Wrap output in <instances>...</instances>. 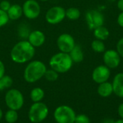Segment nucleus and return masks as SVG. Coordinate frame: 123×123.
I'll return each instance as SVG.
<instances>
[{
	"mask_svg": "<svg viewBox=\"0 0 123 123\" xmlns=\"http://www.w3.org/2000/svg\"><path fill=\"white\" fill-rule=\"evenodd\" d=\"M35 48L27 40L17 42L11 49V59L17 64H24L30 62L35 57Z\"/></svg>",
	"mask_w": 123,
	"mask_h": 123,
	"instance_id": "nucleus-1",
	"label": "nucleus"
},
{
	"mask_svg": "<svg viewBox=\"0 0 123 123\" xmlns=\"http://www.w3.org/2000/svg\"><path fill=\"white\" fill-rule=\"evenodd\" d=\"M47 70L46 65L40 60L30 62L24 70V79L29 83H34L44 77Z\"/></svg>",
	"mask_w": 123,
	"mask_h": 123,
	"instance_id": "nucleus-2",
	"label": "nucleus"
},
{
	"mask_svg": "<svg viewBox=\"0 0 123 123\" xmlns=\"http://www.w3.org/2000/svg\"><path fill=\"white\" fill-rule=\"evenodd\" d=\"M72 61L68 53L58 52L53 55L49 60V65L51 69L58 73H65L71 70L73 66Z\"/></svg>",
	"mask_w": 123,
	"mask_h": 123,
	"instance_id": "nucleus-3",
	"label": "nucleus"
},
{
	"mask_svg": "<svg viewBox=\"0 0 123 123\" xmlns=\"http://www.w3.org/2000/svg\"><path fill=\"white\" fill-rule=\"evenodd\" d=\"M49 113L47 105L41 101L34 102L28 112V117L32 123H40L44 121Z\"/></svg>",
	"mask_w": 123,
	"mask_h": 123,
	"instance_id": "nucleus-4",
	"label": "nucleus"
},
{
	"mask_svg": "<svg viewBox=\"0 0 123 123\" xmlns=\"http://www.w3.org/2000/svg\"><path fill=\"white\" fill-rule=\"evenodd\" d=\"M5 104L9 109L18 111L24 105V96L17 89L12 88L7 91L4 97Z\"/></svg>",
	"mask_w": 123,
	"mask_h": 123,
	"instance_id": "nucleus-5",
	"label": "nucleus"
},
{
	"mask_svg": "<svg viewBox=\"0 0 123 123\" xmlns=\"http://www.w3.org/2000/svg\"><path fill=\"white\" fill-rule=\"evenodd\" d=\"M53 116L57 123H74L76 115L71 107L61 105L55 109Z\"/></svg>",
	"mask_w": 123,
	"mask_h": 123,
	"instance_id": "nucleus-6",
	"label": "nucleus"
},
{
	"mask_svg": "<svg viewBox=\"0 0 123 123\" xmlns=\"http://www.w3.org/2000/svg\"><path fill=\"white\" fill-rule=\"evenodd\" d=\"M66 17V9L61 6L50 7L45 14V20L51 25H56L61 22Z\"/></svg>",
	"mask_w": 123,
	"mask_h": 123,
	"instance_id": "nucleus-7",
	"label": "nucleus"
},
{
	"mask_svg": "<svg viewBox=\"0 0 123 123\" xmlns=\"http://www.w3.org/2000/svg\"><path fill=\"white\" fill-rule=\"evenodd\" d=\"M22 7L23 14L29 20L37 19L41 12V7L36 0H26Z\"/></svg>",
	"mask_w": 123,
	"mask_h": 123,
	"instance_id": "nucleus-8",
	"label": "nucleus"
},
{
	"mask_svg": "<svg viewBox=\"0 0 123 123\" xmlns=\"http://www.w3.org/2000/svg\"><path fill=\"white\" fill-rule=\"evenodd\" d=\"M86 21L88 28L90 30H94L95 28L102 26L105 23L104 15L98 10L90 9L86 13Z\"/></svg>",
	"mask_w": 123,
	"mask_h": 123,
	"instance_id": "nucleus-9",
	"label": "nucleus"
},
{
	"mask_svg": "<svg viewBox=\"0 0 123 123\" xmlns=\"http://www.w3.org/2000/svg\"><path fill=\"white\" fill-rule=\"evenodd\" d=\"M56 43L60 51L64 53H69L76 45L74 37L68 33L61 34L57 38Z\"/></svg>",
	"mask_w": 123,
	"mask_h": 123,
	"instance_id": "nucleus-10",
	"label": "nucleus"
},
{
	"mask_svg": "<svg viewBox=\"0 0 123 123\" xmlns=\"http://www.w3.org/2000/svg\"><path fill=\"white\" fill-rule=\"evenodd\" d=\"M110 77V70L106 65H99L92 72V79L98 84L107 81Z\"/></svg>",
	"mask_w": 123,
	"mask_h": 123,
	"instance_id": "nucleus-11",
	"label": "nucleus"
},
{
	"mask_svg": "<svg viewBox=\"0 0 123 123\" xmlns=\"http://www.w3.org/2000/svg\"><path fill=\"white\" fill-rule=\"evenodd\" d=\"M105 65L109 68H116L120 63V56L115 50L105 51L103 55Z\"/></svg>",
	"mask_w": 123,
	"mask_h": 123,
	"instance_id": "nucleus-12",
	"label": "nucleus"
},
{
	"mask_svg": "<svg viewBox=\"0 0 123 123\" xmlns=\"http://www.w3.org/2000/svg\"><path fill=\"white\" fill-rule=\"evenodd\" d=\"M45 35L43 32L39 30H35L30 33L27 41L32 46L36 48L43 46L45 41Z\"/></svg>",
	"mask_w": 123,
	"mask_h": 123,
	"instance_id": "nucleus-13",
	"label": "nucleus"
},
{
	"mask_svg": "<svg viewBox=\"0 0 123 123\" xmlns=\"http://www.w3.org/2000/svg\"><path fill=\"white\" fill-rule=\"evenodd\" d=\"M113 93L118 97L123 98V72L117 74L112 82Z\"/></svg>",
	"mask_w": 123,
	"mask_h": 123,
	"instance_id": "nucleus-14",
	"label": "nucleus"
},
{
	"mask_svg": "<svg viewBox=\"0 0 123 123\" xmlns=\"http://www.w3.org/2000/svg\"><path fill=\"white\" fill-rule=\"evenodd\" d=\"M9 20H17L23 15L22 7L19 4H12L9 10L6 12Z\"/></svg>",
	"mask_w": 123,
	"mask_h": 123,
	"instance_id": "nucleus-15",
	"label": "nucleus"
},
{
	"mask_svg": "<svg viewBox=\"0 0 123 123\" xmlns=\"http://www.w3.org/2000/svg\"><path fill=\"white\" fill-rule=\"evenodd\" d=\"M97 92L98 94L102 97L106 98L110 96L113 93L112 84L107 81L100 83L99 86H98Z\"/></svg>",
	"mask_w": 123,
	"mask_h": 123,
	"instance_id": "nucleus-16",
	"label": "nucleus"
},
{
	"mask_svg": "<svg viewBox=\"0 0 123 123\" xmlns=\"http://www.w3.org/2000/svg\"><path fill=\"white\" fill-rule=\"evenodd\" d=\"M68 54L74 62L79 63L84 60V52L81 46L79 45H75V46Z\"/></svg>",
	"mask_w": 123,
	"mask_h": 123,
	"instance_id": "nucleus-17",
	"label": "nucleus"
},
{
	"mask_svg": "<svg viewBox=\"0 0 123 123\" xmlns=\"http://www.w3.org/2000/svg\"><path fill=\"white\" fill-rule=\"evenodd\" d=\"M94 36L97 39L105 41L110 36V31L106 27L102 25L94 30Z\"/></svg>",
	"mask_w": 123,
	"mask_h": 123,
	"instance_id": "nucleus-18",
	"label": "nucleus"
},
{
	"mask_svg": "<svg viewBox=\"0 0 123 123\" xmlns=\"http://www.w3.org/2000/svg\"><path fill=\"white\" fill-rule=\"evenodd\" d=\"M45 96L44 91L39 87L34 88L30 91V99L33 102H40Z\"/></svg>",
	"mask_w": 123,
	"mask_h": 123,
	"instance_id": "nucleus-19",
	"label": "nucleus"
},
{
	"mask_svg": "<svg viewBox=\"0 0 123 123\" xmlns=\"http://www.w3.org/2000/svg\"><path fill=\"white\" fill-rule=\"evenodd\" d=\"M81 16L80 10L76 7H70L66 10V17L70 20H76Z\"/></svg>",
	"mask_w": 123,
	"mask_h": 123,
	"instance_id": "nucleus-20",
	"label": "nucleus"
},
{
	"mask_svg": "<svg viewBox=\"0 0 123 123\" xmlns=\"http://www.w3.org/2000/svg\"><path fill=\"white\" fill-rule=\"evenodd\" d=\"M13 84V80L9 75H4L0 78V91L9 88Z\"/></svg>",
	"mask_w": 123,
	"mask_h": 123,
	"instance_id": "nucleus-21",
	"label": "nucleus"
},
{
	"mask_svg": "<svg viewBox=\"0 0 123 123\" xmlns=\"http://www.w3.org/2000/svg\"><path fill=\"white\" fill-rule=\"evenodd\" d=\"M4 119L7 123H16L18 120L17 111L13 109H9L4 115Z\"/></svg>",
	"mask_w": 123,
	"mask_h": 123,
	"instance_id": "nucleus-22",
	"label": "nucleus"
},
{
	"mask_svg": "<svg viewBox=\"0 0 123 123\" xmlns=\"http://www.w3.org/2000/svg\"><path fill=\"white\" fill-rule=\"evenodd\" d=\"M92 49L97 53H102L105 51V45L102 41L96 39L92 43Z\"/></svg>",
	"mask_w": 123,
	"mask_h": 123,
	"instance_id": "nucleus-23",
	"label": "nucleus"
},
{
	"mask_svg": "<svg viewBox=\"0 0 123 123\" xmlns=\"http://www.w3.org/2000/svg\"><path fill=\"white\" fill-rule=\"evenodd\" d=\"M44 78L49 82H54L57 80L58 78V72H57L56 71L50 68L46 70Z\"/></svg>",
	"mask_w": 123,
	"mask_h": 123,
	"instance_id": "nucleus-24",
	"label": "nucleus"
},
{
	"mask_svg": "<svg viewBox=\"0 0 123 123\" xmlns=\"http://www.w3.org/2000/svg\"><path fill=\"white\" fill-rule=\"evenodd\" d=\"M9 20L7 12L0 9V28L6 25Z\"/></svg>",
	"mask_w": 123,
	"mask_h": 123,
	"instance_id": "nucleus-25",
	"label": "nucleus"
},
{
	"mask_svg": "<svg viewBox=\"0 0 123 123\" xmlns=\"http://www.w3.org/2000/svg\"><path fill=\"white\" fill-rule=\"evenodd\" d=\"M74 123H90V120L88 116L84 114L79 115L76 116Z\"/></svg>",
	"mask_w": 123,
	"mask_h": 123,
	"instance_id": "nucleus-26",
	"label": "nucleus"
},
{
	"mask_svg": "<svg viewBox=\"0 0 123 123\" xmlns=\"http://www.w3.org/2000/svg\"><path fill=\"white\" fill-rule=\"evenodd\" d=\"M29 29L25 25H22L19 28V34L22 38H27L30 34Z\"/></svg>",
	"mask_w": 123,
	"mask_h": 123,
	"instance_id": "nucleus-27",
	"label": "nucleus"
},
{
	"mask_svg": "<svg viewBox=\"0 0 123 123\" xmlns=\"http://www.w3.org/2000/svg\"><path fill=\"white\" fill-rule=\"evenodd\" d=\"M11 3L7 1V0H2L1 2H0V9L5 11V12H7L9 10V9L11 7Z\"/></svg>",
	"mask_w": 123,
	"mask_h": 123,
	"instance_id": "nucleus-28",
	"label": "nucleus"
},
{
	"mask_svg": "<svg viewBox=\"0 0 123 123\" xmlns=\"http://www.w3.org/2000/svg\"><path fill=\"white\" fill-rule=\"evenodd\" d=\"M117 51L118 52L120 56L123 58V38L120 39L117 43Z\"/></svg>",
	"mask_w": 123,
	"mask_h": 123,
	"instance_id": "nucleus-29",
	"label": "nucleus"
},
{
	"mask_svg": "<svg viewBox=\"0 0 123 123\" xmlns=\"http://www.w3.org/2000/svg\"><path fill=\"white\" fill-rule=\"evenodd\" d=\"M5 71H6L5 65L4 62L1 60H0V78L5 75Z\"/></svg>",
	"mask_w": 123,
	"mask_h": 123,
	"instance_id": "nucleus-30",
	"label": "nucleus"
},
{
	"mask_svg": "<svg viewBox=\"0 0 123 123\" xmlns=\"http://www.w3.org/2000/svg\"><path fill=\"white\" fill-rule=\"evenodd\" d=\"M117 22L120 27L123 28V12H120V14L118 15L117 17Z\"/></svg>",
	"mask_w": 123,
	"mask_h": 123,
	"instance_id": "nucleus-31",
	"label": "nucleus"
},
{
	"mask_svg": "<svg viewBox=\"0 0 123 123\" xmlns=\"http://www.w3.org/2000/svg\"><path fill=\"white\" fill-rule=\"evenodd\" d=\"M117 112H118V114L120 115V117L123 119V103L121 104L119 107H118V109H117Z\"/></svg>",
	"mask_w": 123,
	"mask_h": 123,
	"instance_id": "nucleus-32",
	"label": "nucleus"
},
{
	"mask_svg": "<svg viewBox=\"0 0 123 123\" xmlns=\"http://www.w3.org/2000/svg\"><path fill=\"white\" fill-rule=\"evenodd\" d=\"M117 7L118 9L121 11L123 12V0H119L117 2Z\"/></svg>",
	"mask_w": 123,
	"mask_h": 123,
	"instance_id": "nucleus-33",
	"label": "nucleus"
},
{
	"mask_svg": "<svg viewBox=\"0 0 123 123\" xmlns=\"http://www.w3.org/2000/svg\"><path fill=\"white\" fill-rule=\"evenodd\" d=\"M115 120L112 118H106L104 120L103 123H115Z\"/></svg>",
	"mask_w": 123,
	"mask_h": 123,
	"instance_id": "nucleus-34",
	"label": "nucleus"
},
{
	"mask_svg": "<svg viewBox=\"0 0 123 123\" xmlns=\"http://www.w3.org/2000/svg\"><path fill=\"white\" fill-rule=\"evenodd\" d=\"M115 123H123V119H121V120H118L117 121H115Z\"/></svg>",
	"mask_w": 123,
	"mask_h": 123,
	"instance_id": "nucleus-35",
	"label": "nucleus"
},
{
	"mask_svg": "<svg viewBox=\"0 0 123 123\" xmlns=\"http://www.w3.org/2000/svg\"><path fill=\"white\" fill-rule=\"evenodd\" d=\"M2 116H3V112H2V110L1 109V108H0V120H1V118H2Z\"/></svg>",
	"mask_w": 123,
	"mask_h": 123,
	"instance_id": "nucleus-36",
	"label": "nucleus"
},
{
	"mask_svg": "<svg viewBox=\"0 0 123 123\" xmlns=\"http://www.w3.org/2000/svg\"><path fill=\"white\" fill-rule=\"evenodd\" d=\"M39 1H47L48 0H39Z\"/></svg>",
	"mask_w": 123,
	"mask_h": 123,
	"instance_id": "nucleus-37",
	"label": "nucleus"
}]
</instances>
